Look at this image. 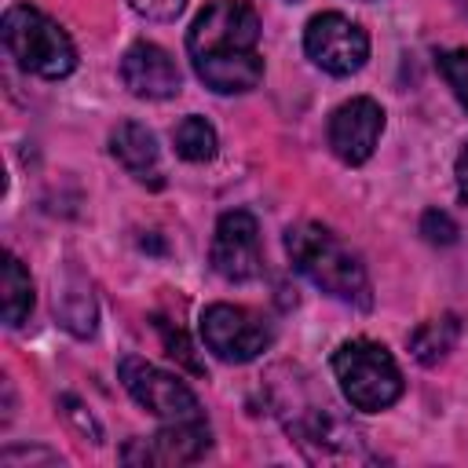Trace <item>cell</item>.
Instances as JSON below:
<instances>
[{
    "label": "cell",
    "mask_w": 468,
    "mask_h": 468,
    "mask_svg": "<svg viewBox=\"0 0 468 468\" xmlns=\"http://www.w3.org/2000/svg\"><path fill=\"white\" fill-rule=\"evenodd\" d=\"M194 73L219 95L252 91L263 80L260 15L245 0H212L186 33Z\"/></svg>",
    "instance_id": "1"
},
{
    "label": "cell",
    "mask_w": 468,
    "mask_h": 468,
    "mask_svg": "<svg viewBox=\"0 0 468 468\" xmlns=\"http://www.w3.org/2000/svg\"><path fill=\"white\" fill-rule=\"evenodd\" d=\"M285 252H289L292 267L311 285H318L322 292H329L333 300H344V303H355V307H369V278H366V267L322 223L289 227L285 230Z\"/></svg>",
    "instance_id": "2"
},
{
    "label": "cell",
    "mask_w": 468,
    "mask_h": 468,
    "mask_svg": "<svg viewBox=\"0 0 468 468\" xmlns=\"http://www.w3.org/2000/svg\"><path fill=\"white\" fill-rule=\"evenodd\" d=\"M0 33H4V48L11 51V58L26 73L55 80V77H66L77 66V51H73L69 33L55 18H48L44 11L29 7V4L7 7L4 22H0Z\"/></svg>",
    "instance_id": "3"
},
{
    "label": "cell",
    "mask_w": 468,
    "mask_h": 468,
    "mask_svg": "<svg viewBox=\"0 0 468 468\" xmlns=\"http://www.w3.org/2000/svg\"><path fill=\"white\" fill-rule=\"evenodd\" d=\"M333 373L340 380L344 399L355 410L377 413L388 410L402 395V373L391 358V351L377 340H347L333 355Z\"/></svg>",
    "instance_id": "4"
},
{
    "label": "cell",
    "mask_w": 468,
    "mask_h": 468,
    "mask_svg": "<svg viewBox=\"0 0 468 468\" xmlns=\"http://www.w3.org/2000/svg\"><path fill=\"white\" fill-rule=\"evenodd\" d=\"M121 384L128 388V395L150 410L154 417H161L165 424H194V420H205L201 417V406H197V395L172 373L128 355L121 358Z\"/></svg>",
    "instance_id": "5"
},
{
    "label": "cell",
    "mask_w": 468,
    "mask_h": 468,
    "mask_svg": "<svg viewBox=\"0 0 468 468\" xmlns=\"http://www.w3.org/2000/svg\"><path fill=\"white\" fill-rule=\"evenodd\" d=\"M303 51L314 66H322L333 77L358 73L369 58V37L358 22L344 18L340 11H322L303 29Z\"/></svg>",
    "instance_id": "6"
},
{
    "label": "cell",
    "mask_w": 468,
    "mask_h": 468,
    "mask_svg": "<svg viewBox=\"0 0 468 468\" xmlns=\"http://www.w3.org/2000/svg\"><path fill=\"white\" fill-rule=\"evenodd\" d=\"M201 340L223 362H252L271 347V325L234 303H212L201 314Z\"/></svg>",
    "instance_id": "7"
},
{
    "label": "cell",
    "mask_w": 468,
    "mask_h": 468,
    "mask_svg": "<svg viewBox=\"0 0 468 468\" xmlns=\"http://www.w3.org/2000/svg\"><path fill=\"white\" fill-rule=\"evenodd\" d=\"M212 271L227 282H249L260 274V227L252 212H223L208 249Z\"/></svg>",
    "instance_id": "8"
},
{
    "label": "cell",
    "mask_w": 468,
    "mask_h": 468,
    "mask_svg": "<svg viewBox=\"0 0 468 468\" xmlns=\"http://www.w3.org/2000/svg\"><path fill=\"white\" fill-rule=\"evenodd\" d=\"M380 132H384V110H380V102H373L366 95L347 99L329 117V146L344 165L369 161Z\"/></svg>",
    "instance_id": "9"
},
{
    "label": "cell",
    "mask_w": 468,
    "mask_h": 468,
    "mask_svg": "<svg viewBox=\"0 0 468 468\" xmlns=\"http://www.w3.org/2000/svg\"><path fill=\"white\" fill-rule=\"evenodd\" d=\"M121 80L139 99H168L179 91V66L165 48L139 40L121 58Z\"/></svg>",
    "instance_id": "10"
},
{
    "label": "cell",
    "mask_w": 468,
    "mask_h": 468,
    "mask_svg": "<svg viewBox=\"0 0 468 468\" xmlns=\"http://www.w3.org/2000/svg\"><path fill=\"white\" fill-rule=\"evenodd\" d=\"M205 450H208V428H205V420H194V424H165L150 442L143 439V453H128L124 461L183 464V461H197Z\"/></svg>",
    "instance_id": "11"
},
{
    "label": "cell",
    "mask_w": 468,
    "mask_h": 468,
    "mask_svg": "<svg viewBox=\"0 0 468 468\" xmlns=\"http://www.w3.org/2000/svg\"><path fill=\"white\" fill-rule=\"evenodd\" d=\"M110 150H113V157L124 165L128 176H135L139 183H154V186H161L157 143H154V135H150L143 124H135V121L117 124L113 135H110Z\"/></svg>",
    "instance_id": "12"
},
{
    "label": "cell",
    "mask_w": 468,
    "mask_h": 468,
    "mask_svg": "<svg viewBox=\"0 0 468 468\" xmlns=\"http://www.w3.org/2000/svg\"><path fill=\"white\" fill-rule=\"evenodd\" d=\"M0 300H4V322L22 325L33 311V282L15 252L4 256V274H0Z\"/></svg>",
    "instance_id": "13"
},
{
    "label": "cell",
    "mask_w": 468,
    "mask_h": 468,
    "mask_svg": "<svg viewBox=\"0 0 468 468\" xmlns=\"http://www.w3.org/2000/svg\"><path fill=\"white\" fill-rule=\"evenodd\" d=\"M457 333H461V325H457V318H453V314L431 318V322H424V325H417V329H413V336H410V351H413V358H417V362L435 366L439 358H446V351H453Z\"/></svg>",
    "instance_id": "14"
},
{
    "label": "cell",
    "mask_w": 468,
    "mask_h": 468,
    "mask_svg": "<svg viewBox=\"0 0 468 468\" xmlns=\"http://www.w3.org/2000/svg\"><path fill=\"white\" fill-rule=\"evenodd\" d=\"M172 143H176V154L183 161H212L216 157V128L205 121V117H183L172 132Z\"/></svg>",
    "instance_id": "15"
},
{
    "label": "cell",
    "mask_w": 468,
    "mask_h": 468,
    "mask_svg": "<svg viewBox=\"0 0 468 468\" xmlns=\"http://www.w3.org/2000/svg\"><path fill=\"white\" fill-rule=\"evenodd\" d=\"M439 73L446 77V84L453 88V95L461 99V106L468 110V48H453V51H439Z\"/></svg>",
    "instance_id": "16"
},
{
    "label": "cell",
    "mask_w": 468,
    "mask_h": 468,
    "mask_svg": "<svg viewBox=\"0 0 468 468\" xmlns=\"http://www.w3.org/2000/svg\"><path fill=\"white\" fill-rule=\"evenodd\" d=\"M420 234H424L431 245H450V241L457 238V227H453V219H450L446 212L431 208V212H424V219H420Z\"/></svg>",
    "instance_id": "17"
},
{
    "label": "cell",
    "mask_w": 468,
    "mask_h": 468,
    "mask_svg": "<svg viewBox=\"0 0 468 468\" xmlns=\"http://www.w3.org/2000/svg\"><path fill=\"white\" fill-rule=\"evenodd\" d=\"M128 4H132V11H139L143 18L168 22V18H176V15L183 11V4H186V0H128Z\"/></svg>",
    "instance_id": "18"
},
{
    "label": "cell",
    "mask_w": 468,
    "mask_h": 468,
    "mask_svg": "<svg viewBox=\"0 0 468 468\" xmlns=\"http://www.w3.org/2000/svg\"><path fill=\"white\" fill-rule=\"evenodd\" d=\"M157 329L165 333V344H168V355H179V358H183V362H186L190 369H197V362L190 358V347H186V340H183V333H179V329L172 333V329H168L165 322H157Z\"/></svg>",
    "instance_id": "19"
},
{
    "label": "cell",
    "mask_w": 468,
    "mask_h": 468,
    "mask_svg": "<svg viewBox=\"0 0 468 468\" xmlns=\"http://www.w3.org/2000/svg\"><path fill=\"white\" fill-rule=\"evenodd\" d=\"M453 176H457V194H461V201L468 205V146L457 154V168H453Z\"/></svg>",
    "instance_id": "20"
},
{
    "label": "cell",
    "mask_w": 468,
    "mask_h": 468,
    "mask_svg": "<svg viewBox=\"0 0 468 468\" xmlns=\"http://www.w3.org/2000/svg\"><path fill=\"white\" fill-rule=\"evenodd\" d=\"M457 7H461V11H464V15H468V0H457Z\"/></svg>",
    "instance_id": "21"
}]
</instances>
